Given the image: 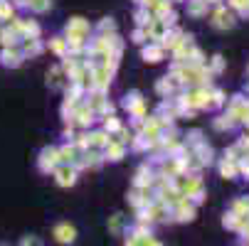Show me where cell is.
<instances>
[{"label": "cell", "instance_id": "cell-1", "mask_svg": "<svg viewBox=\"0 0 249 246\" xmlns=\"http://www.w3.org/2000/svg\"><path fill=\"white\" fill-rule=\"evenodd\" d=\"M54 180H57V185L59 187H72L74 182H77V165H67V163H59L57 167H54Z\"/></svg>", "mask_w": 249, "mask_h": 246}, {"label": "cell", "instance_id": "cell-2", "mask_svg": "<svg viewBox=\"0 0 249 246\" xmlns=\"http://www.w3.org/2000/svg\"><path fill=\"white\" fill-rule=\"evenodd\" d=\"M111 77H114V69L111 66H94L91 69V89H99V91H106L111 84Z\"/></svg>", "mask_w": 249, "mask_h": 246}, {"label": "cell", "instance_id": "cell-3", "mask_svg": "<svg viewBox=\"0 0 249 246\" xmlns=\"http://www.w3.org/2000/svg\"><path fill=\"white\" fill-rule=\"evenodd\" d=\"M170 217H173L175 222H193V219H195V204H193L188 197H183L180 202L170 209Z\"/></svg>", "mask_w": 249, "mask_h": 246}, {"label": "cell", "instance_id": "cell-4", "mask_svg": "<svg viewBox=\"0 0 249 246\" xmlns=\"http://www.w3.org/2000/svg\"><path fill=\"white\" fill-rule=\"evenodd\" d=\"M52 236H54L57 244H74L77 241V229H74V224L62 222V224H57L52 229Z\"/></svg>", "mask_w": 249, "mask_h": 246}, {"label": "cell", "instance_id": "cell-5", "mask_svg": "<svg viewBox=\"0 0 249 246\" xmlns=\"http://www.w3.org/2000/svg\"><path fill=\"white\" fill-rule=\"evenodd\" d=\"M59 165V155H57V148H45L40 153V160H37V167L42 172H54V167Z\"/></svg>", "mask_w": 249, "mask_h": 246}, {"label": "cell", "instance_id": "cell-6", "mask_svg": "<svg viewBox=\"0 0 249 246\" xmlns=\"http://www.w3.org/2000/svg\"><path fill=\"white\" fill-rule=\"evenodd\" d=\"M212 27H215V30H230V27H234V15L227 8H217L215 13H212Z\"/></svg>", "mask_w": 249, "mask_h": 246}, {"label": "cell", "instance_id": "cell-7", "mask_svg": "<svg viewBox=\"0 0 249 246\" xmlns=\"http://www.w3.org/2000/svg\"><path fill=\"white\" fill-rule=\"evenodd\" d=\"M82 153L74 143H67L64 148H57V155H59V163H67V165H77L82 160Z\"/></svg>", "mask_w": 249, "mask_h": 246}, {"label": "cell", "instance_id": "cell-8", "mask_svg": "<svg viewBox=\"0 0 249 246\" xmlns=\"http://www.w3.org/2000/svg\"><path fill=\"white\" fill-rule=\"evenodd\" d=\"M124 106L128 109V114H131L133 118H143V116H146V103H143V98H141V94H131V96H126Z\"/></svg>", "mask_w": 249, "mask_h": 246}, {"label": "cell", "instance_id": "cell-9", "mask_svg": "<svg viewBox=\"0 0 249 246\" xmlns=\"http://www.w3.org/2000/svg\"><path fill=\"white\" fill-rule=\"evenodd\" d=\"M72 126H79V128H89L91 123H94V111L89 109V106H79L74 114H72Z\"/></svg>", "mask_w": 249, "mask_h": 246}, {"label": "cell", "instance_id": "cell-10", "mask_svg": "<svg viewBox=\"0 0 249 246\" xmlns=\"http://www.w3.org/2000/svg\"><path fill=\"white\" fill-rule=\"evenodd\" d=\"M126 153V146L121 140H109V146L104 148V160H111V163H119Z\"/></svg>", "mask_w": 249, "mask_h": 246}, {"label": "cell", "instance_id": "cell-11", "mask_svg": "<svg viewBox=\"0 0 249 246\" xmlns=\"http://www.w3.org/2000/svg\"><path fill=\"white\" fill-rule=\"evenodd\" d=\"M133 185H136V187H151V185H153V172H151L148 165H141V167L136 170Z\"/></svg>", "mask_w": 249, "mask_h": 246}, {"label": "cell", "instance_id": "cell-12", "mask_svg": "<svg viewBox=\"0 0 249 246\" xmlns=\"http://www.w3.org/2000/svg\"><path fill=\"white\" fill-rule=\"evenodd\" d=\"M22 57H37L42 52V45L37 37H22V47H20Z\"/></svg>", "mask_w": 249, "mask_h": 246}, {"label": "cell", "instance_id": "cell-13", "mask_svg": "<svg viewBox=\"0 0 249 246\" xmlns=\"http://www.w3.org/2000/svg\"><path fill=\"white\" fill-rule=\"evenodd\" d=\"M0 59H3L5 66H18L25 57H22V52H20L18 47H5L3 52H0Z\"/></svg>", "mask_w": 249, "mask_h": 246}, {"label": "cell", "instance_id": "cell-14", "mask_svg": "<svg viewBox=\"0 0 249 246\" xmlns=\"http://www.w3.org/2000/svg\"><path fill=\"white\" fill-rule=\"evenodd\" d=\"M64 79H67V74H64L62 66H52L50 72H47V84H50V89H62V86H64Z\"/></svg>", "mask_w": 249, "mask_h": 246}, {"label": "cell", "instance_id": "cell-15", "mask_svg": "<svg viewBox=\"0 0 249 246\" xmlns=\"http://www.w3.org/2000/svg\"><path fill=\"white\" fill-rule=\"evenodd\" d=\"M106 103H109V101L104 98V91L94 89V91H91V98H89V103H87V106H89V109H91L94 114H96V111H99V114H104V109H106Z\"/></svg>", "mask_w": 249, "mask_h": 246}, {"label": "cell", "instance_id": "cell-16", "mask_svg": "<svg viewBox=\"0 0 249 246\" xmlns=\"http://www.w3.org/2000/svg\"><path fill=\"white\" fill-rule=\"evenodd\" d=\"M163 57H165V49H163L160 45H148V47L143 49V59H146V62H151V64L160 62Z\"/></svg>", "mask_w": 249, "mask_h": 246}, {"label": "cell", "instance_id": "cell-17", "mask_svg": "<svg viewBox=\"0 0 249 246\" xmlns=\"http://www.w3.org/2000/svg\"><path fill=\"white\" fill-rule=\"evenodd\" d=\"M220 175H222V178H227V180L237 178V175H239V170H237V160L225 158V160L220 163Z\"/></svg>", "mask_w": 249, "mask_h": 246}, {"label": "cell", "instance_id": "cell-18", "mask_svg": "<svg viewBox=\"0 0 249 246\" xmlns=\"http://www.w3.org/2000/svg\"><path fill=\"white\" fill-rule=\"evenodd\" d=\"M109 133L106 131H94L91 135H89V143H91V148H106L109 146Z\"/></svg>", "mask_w": 249, "mask_h": 246}, {"label": "cell", "instance_id": "cell-19", "mask_svg": "<svg viewBox=\"0 0 249 246\" xmlns=\"http://www.w3.org/2000/svg\"><path fill=\"white\" fill-rule=\"evenodd\" d=\"M25 8H30L32 13H47L52 8V0H25Z\"/></svg>", "mask_w": 249, "mask_h": 246}, {"label": "cell", "instance_id": "cell-20", "mask_svg": "<svg viewBox=\"0 0 249 246\" xmlns=\"http://www.w3.org/2000/svg\"><path fill=\"white\" fill-rule=\"evenodd\" d=\"M50 49H52L54 54H59V57H67V54H69V47H67V40H64V37H54V40L50 42Z\"/></svg>", "mask_w": 249, "mask_h": 246}, {"label": "cell", "instance_id": "cell-21", "mask_svg": "<svg viewBox=\"0 0 249 246\" xmlns=\"http://www.w3.org/2000/svg\"><path fill=\"white\" fill-rule=\"evenodd\" d=\"M0 20H15V5L10 0H0Z\"/></svg>", "mask_w": 249, "mask_h": 246}, {"label": "cell", "instance_id": "cell-22", "mask_svg": "<svg viewBox=\"0 0 249 246\" xmlns=\"http://www.w3.org/2000/svg\"><path fill=\"white\" fill-rule=\"evenodd\" d=\"M232 212L239 214V217H247V214H249V197H239V199H234Z\"/></svg>", "mask_w": 249, "mask_h": 246}, {"label": "cell", "instance_id": "cell-23", "mask_svg": "<svg viewBox=\"0 0 249 246\" xmlns=\"http://www.w3.org/2000/svg\"><path fill=\"white\" fill-rule=\"evenodd\" d=\"M188 13H190L193 17H202V15L207 13V3H205V0H193V3L188 5Z\"/></svg>", "mask_w": 249, "mask_h": 246}, {"label": "cell", "instance_id": "cell-24", "mask_svg": "<svg viewBox=\"0 0 249 246\" xmlns=\"http://www.w3.org/2000/svg\"><path fill=\"white\" fill-rule=\"evenodd\" d=\"M104 131L109 133V135H111V133H119V131H121V121L114 118V116H106V118H104Z\"/></svg>", "mask_w": 249, "mask_h": 246}, {"label": "cell", "instance_id": "cell-25", "mask_svg": "<svg viewBox=\"0 0 249 246\" xmlns=\"http://www.w3.org/2000/svg\"><path fill=\"white\" fill-rule=\"evenodd\" d=\"M173 84H175V82H173V77H165V79H160V82H158V86H156V89H158V94H160V96H170V94H173Z\"/></svg>", "mask_w": 249, "mask_h": 246}, {"label": "cell", "instance_id": "cell-26", "mask_svg": "<svg viewBox=\"0 0 249 246\" xmlns=\"http://www.w3.org/2000/svg\"><path fill=\"white\" fill-rule=\"evenodd\" d=\"M99 32H101V34H114V32H116V22H114L111 17H104L101 25H99Z\"/></svg>", "mask_w": 249, "mask_h": 246}, {"label": "cell", "instance_id": "cell-27", "mask_svg": "<svg viewBox=\"0 0 249 246\" xmlns=\"http://www.w3.org/2000/svg\"><path fill=\"white\" fill-rule=\"evenodd\" d=\"M121 227H124V217H121V214L109 217V231H111V234H121Z\"/></svg>", "mask_w": 249, "mask_h": 246}, {"label": "cell", "instance_id": "cell-28", "mask_svg": "<svg viewBox=\"0 0 249 246\" xmlns=\"http://www.w3.org/2000/svg\"><path fill=\"white\" fill-rule=\"evenodd\" d=\"M230 8H234V10L249 15V0H230Z\"/></svg>", "mask_w": 249, "mask_h": 246}, {"label": "cell", "instance_id": "cell-29", "mask_svg": "<svg viewBox=\"0 0 249 246\" xmlns=\"http://www.w3.org/2000/svg\"><path fill=\"white\" fill-rule=\"evenodd\" d=\"M222 66H225V62H222V57H220V54H217V57H212L210 74H217V72H222Z\"/></svg>", "mask_w": 249, "mask_h": 246}, {"label": "cell", "instance_id": "cell-30", "mask_svg": "<svg viewBox=\"0 0 249 246\" xmlns=\"http://www.w3.org/2000/svg\"><path fill=\"white\" fill-rule=\"evenodd\" d=\"M20 246H45V244H42L40 236H25V239L20 241Z\"/></svg>", "mask_w": 249, "mask_h": 246}, {"label": "cell", "instance_id": "cell-31", "mask_svg": "<svg viewBox=\"0 0 249 246\" xmlns=\"http://www.w3.org/2000/svg\"><path fill=\"white\" fill-rule=\"evenodd\" d=\"M215 128H217V131L232 128V118H230V116H222V118H217V121H215Z\"/></svg>", "mask_w": 249, "mask_h": 246}, {"label": "cell", "instance_id": "cell-32", "mask_svg": "<svg viewBox=\"0 0 249 246\" xmlns=\"http://www.w3.org/2000/svg\"><path fill=\"white\" fill-rule=\"evenodd\" d=\"M146 40H148L146 27H141V30H136V32H133V42H138V45H141V42H146Z\"/></svg>", "mask_w": 249, "mask_h": 246}, {"label": "cell", "instance_id": "cell-33", "mask_svg": "<svg viewBox=\"0 0 249 246\" xmlns=\"http://www.w3.org/2000/svg\"><path fill=\"white\" fill-rule=\"evenodd\" d=\"M138 3H141V5H143V8H151V5L156 3V0H138Z\"/></svg>", "mask_w": 249, "mask_h": 246}, {"label": "cell", "instance_id": "cell-34", "mask_svg": "<svg viewBox=\"0 0 249 246\" xmlns=\"http://www.w3.org/2000/svg\"><path fill=\"white\" fill-rule=\"evenodd\" d=\"M126 246H138V244H136V239H133V236H128V239H126Z\"/></svg>", "mask_w": 249, "mask_h": 246}, {"label": "cell", "instance_id": "cell-35", "mask_svg": "<svg viewBox=\"0 0 249 246\" xmlns=\"http://www.w3.org/2000/svg\"><path fill=\"white\" fill-rule=\"evenodd\" d=\"M156 246H160V244H156Z\"/></svg>", "mask_w": 249, "mask_h": 246}, {"label": "cell", "instance_id": "cell-36", "mask_svg": "<svg viewBox=\"0 0 249 246\" xmlns=\"http://www.w3.org/2000/svg\"><path fill=\"white\" fill-rule=\"evenodd\" d=\"M247 217H249V214H247Z\"/></svg>", "mask_w": 249, "mask_h": 246}]
</instances>
